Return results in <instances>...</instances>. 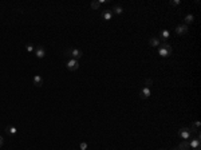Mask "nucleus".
Masks as SVG:
<instances>
[{
  "mask_svg": "<svg viewBox=\"0 0 201 150\" xmlns=\"http://www.w3.org/2000/svg\"><path fill=\"white\" fill-rule=\"evenodd\" d=\"M172 52H173V48L169 43H161L160 46H158V54H160V56H162V58L170 56Z\"/></svg>",
  "mask_w": 201,
  "mask_h": 150,
  "instance_id": "f257e3e1",
  "label": "nucleus"
},
{
  "mask_svg": "<svg viewBox=\"0 0 201 150\" xmlns=\"http://www.w3.org/2000/svg\"><path fill=\"white\" fill-rule=\"evenodd\" d=\"M64 56H70L71 59L78 61L79 58L83 56V52H82V50H79V48H67L66 51H64Z\"/></svg>",
  "mask_w": 201,
  "mask_h": 150,
  "instance_id": "f03ea898",
  "label": "nucleus"
},
{
  "mask_svg": "<svg viewBox=\"0 0 201 150\" xmlns=\"http://www.w3.org/2000/svg\"><path fill=\"white\" fill-rule=\"evenodd\" d=\"M178 137H180L182 141H188V139L192 138V131H190L189 127H181L178 130Z\"/></svg>",
  "mask_w": 201,
  "mask_h": 150,
  "instance_id": "7ed1b4c3",
  "label": "nucleus"
},
{
  "mask_svg": "<svg viewBox=\"0 0 201 150\" xmlns=\"http://www.w3.org/2000/svg\"><path fill=\"white\" fill-rule=\"evenodd\" d=\"M66 67L68 71H76L79 69V62L75 61V59H70V61H67Z\"/></svg>",
  "mask_w": 201,
  "mask_h": 150,
  "instance_id": "20e7f679",
  "label": "nucleus"
},
{
  "mask_svg": "<svg viewBox=\"0 0 201 150\" xmlns=\"http://www.w3.org/2000/svg\"><path fill=\"white\" fill-rule=\"evenodd\" d=\"M189 147H192L193 150H201V138H193L189 141Z\"/></svg>",
  "mask_w": 201,
  "mask_h": 150,
  "instance_id": "39448f33",
  "label": "nucleus"
},
{
  "mask_svg": "<svg viewBox=\"0 0 201 150\" xmlns=\"http://www.w3.org/2000/svg\"><path fill=\"white\" fill-rule=\"evenodd\" d=\"M188 32H189V28H188V26H185V24H180V26L176 27V34H177L178 36L187 35Z\"/></svg>",
  "mask_w": 201,
  "mask_h": 150,
  "instance_id": "423d86ee",
  "label": "nucleus"
},
{
  "mask_svg": "<svg viewBox=\"0 0 201 150\" xmlns=\"http://www.w3.org/2000/svg\"><path fill=\"white\" fill-rule=\"evenodd\" d=\"M34 54H35V56L38 59H43L44 56H46V50L43 48V46H38V47H35Z\"/></svg>",
  "mask_w": 201,
  "mask_h": 150,
  "instance_id": "0eeeda50",
  "label": "nucleus"
},
{
  "mask_svg": "<svg viewBox=\"0 0 201 150\" xmlns=\"http://www.w3.org/2000/svg\"><path fill=\"white\" fill-rule=\"evenodd\" d=\"M150 95H152V91H150L149 87H142V89H141V91H140L141 99H148V98H150Z\"/></svg>",
  "mask_w": 201,
  "mask_h": 150,
  "instance_id": "6e6552de",
  "label": "nucleus"
},
{
  "mask_svg": "<svg viewBox=\"0 0 201 150\" xmlns=\"http://www.w3.org/2000/svg\"><path fill=\"white\" fill-rule=\"evenodd\" d=\"M170 36V32L168 31V30H162V31L160 32V36H158V39H160L161 42H164V43H168V39H169Z\"/></svg>",
  "mask_w": 201,
  "mask_h": 150,
  "instance_id": "1a4fd4ad",
  "label": "nucleus"
},
{
  "mask_svg": "<svg viewBox=\"0 0 201 150\" xmlns=\"http://www.w3.org/2000/svg\"><path fill=\"white\" fill-rule=\"evenodd\" d=\"M102 19L106 22H110L111 19H113V12H111V9H105V11H102Z\"/></svg>",
  "mask_w": 201,
  "mask_h": 150,
  "instance_id": "9d476101",
  "label": "nucleus"
},
{
  "mask_svg": "<svg viewBox=\"0 0 201 150\" xmlns=\"http://www.w3.org/2000/svg\"><path fill=\"white\" fill-rule=\"evenodd\" d=\"M200 127H201V122L200 121H193L192 122V126H190V131H195V133H198L200 131Z\"/></svg>",
  "mask_w": 201,
  "mask_h": 150,
  "instance_id": "9b49d317",
  "label": "nucleus"
},
{
  "mask_svg": "<svg viewBox=\"0 0 201 150\" xmlns=\"http://www.w3.org/2000/svg\"><path fill=\"white\" fill-rule=\"evenodd\" d=\"M149 44L152 47H158L161 44V40L158 39V36H152L150 39H149Z\"/></svg>",
  "mask_w": 201,
  "mask_h": 150,
  "instance_id": "f8f14e48",
  "label": "nucleus"
},
{
  "mask_svg": "<svg viewBox=\"0 0 201 150\" xmlns=\"http://www.w3.org/2000/svg\"><path fill=\"white\" fill-rule=\"evenodd\" d=\"M189 141H182L180 145L177 146V150H189Z\"/></svg>",
  "mask_w": 201,
  "mask_h": 150,
  "instance_id": "ddd939ff",
  "label": "nucleus"
},
{
  "mask_svg": "<svg viewBox=\"0 0 201 150\" xmlns=\"http://www.w3.org/2000/svg\"><path fill=\"white\" fill-rule=\"evenodd\" d=\"M34 84H35L36 87H40L42 84H43V78H42L40 75H35V76H34Z\"/></svg>",
  "mask_w": 201,
  "mask_h": 150,
  "instance_id": "4468645a",
  "label": "nucleus"
},
{
  "mask_svg": "<svg viewBox=\"0 0 201 150\" xmlns=\"http://www.w3.org/2000/svg\"><path fill=\"white\" fill-rule=\"evenodd\" d=\"M16 131H18V129H16L15 126H7L6 127V133L8 134V136H15Z\"/></svg>",
  "mask_w": 201,
  "mask_h": 150,
  "instance_id": "2eb2a0df",
  "label": "nucleus"
},
{
  "mask_svg": "<svg viewBox=\"0 0 201 150\" xmlns=\"http://www.w3.org/2000/svg\"><path fill=\"white\" fill-rule=\"evenodd\" d=\"M111 12H113V14H115V15H122L123 14L122 6H114L113 9H111Z\"/></svg>",
  "mask_w": 201,
  "mask_h": 150,
  "instance_id": "dca6fc26",
  "label": "nucleus"
},
{
  "mask_svg": "<svg viewBox=\"0 0 201 150\" xmlns=\"http://www.w3.org/2000/svg\"><path fill=\"white\" fill-rule=\"evenodd\" d=\"M193 22H195V16H193V15H187V16H185V19H184V24H185V26L192 24Z\"/></svg>",
  "mask_w": 201,
  "mask_h": 150,
  "instance_id": "f3484780",
  "label": "nucleus"
},
{
  "mask_svg": "<svg viewBox=\"0 0 201 150\" xmlns=\"http://www.w3.org/2000/svg\"><path fill=\"white\" fill-rule=\"evenodd\" d=\"M26 48H27V51H28V52H34V51H35V46H34L32 43H28V44H27Z\"/></svg>",
  "mask_w": 201,
  "mask_h": 150,
  "instance_id": "a211bd4d",
  "label": "nucleus"
},
{
  "mask_svg": "<svg viewBox=\"0 0 201 150\" xmlns=\"http://www.w3.org/2000/svg\"><path fill=\"white\" fill-rule=\"evenodd\" d=\"M181 4V0H172V1H169V6L172 7H177Z\"/></svg>",
  "mask_w": 201,
  "mask_h": 150,
  "instance_id": "6ab92c4d",
  "label": "nucleus"
},
{
  "mask_svg": "<svg viewBox=\"0 0 201 150\" xmlns=\"http://www.w3.org/2000/svg\"><path fill=\"white\" fill-rule=\"evenodd\" d=\"M99 6H101V4H99L98 0H94L93 3H91V8H93V9H98Z\"/></svg>",
  "mask_w": 201,
  "mask_h": 150,
  "instance_id": "aec40b11",
  "label": "nucleus"
},
{
  "mask_svg": "<svg viewBox=\"0 0 201 150\" xmlns=\"http://www.w3.org/2000/svg\"><path fill=\"white\" fill-rule=\"evenodd\" d=\"M152 84H153V79L148 78L145 81V87H149V89H150V87H152Z\"/></svg>",
  "mask_w": 201,
  "mask_h": 150,
  "instance_id": "412c9836",
  "label": "nucleus"
},
{
  "mask_svg": "<svg viewBox=\"0 0 201 150\" xmlns=\"http://www.w3.org/2000/svg\"><path fill=\"white\" fill-rule=\"evenodd\" d=\"M79 147H81V150H86L87 149V144H86V142H82V144L79 145Z\"/></svg>",
  "mask_w": 201,
  "mask_h": 150,
  "instance_id": "4be33fe9",
  "label": "nucleus"
},
{
  "mask_svg": "<svg viewBox=\"0 0 201 150\" xmlns=\"http://www.w3.org/2000/svg\"><path fill=\"white\" fill-rule=\"evenodd\" d=\"M3 144H4V139H3V137H0V147L3 146Z\"/></svg>",
  "mask_w": 201,
  "mask_h": 150,
  "instance_id": "5701e85b",
  "label": "nucleus"
},
{
  "mask_svg": "<svg viewBox=\"0 0 201 150\" xmlns=\"http://www.w3.org/2000/svg\"><path fill=\"white\" fill-rule=\"evenodd\" d=\"M172 150H177V147H176V149H172Z\"/></svg>",
  "mask_w": 201,
  "mask_h": 150,
  "instance_id": "b1692460",
  "label": "nucleus"
},
{
  "mask_svg": "<svg viewBox=\"0 0 201 150\" xmlns=\"http://www.w3.org/2000/svg\"><path fill=\"white\" fill-rule=\"evenodd\" d=\"M160 150H166V149H160Z\"/></svg>",
  "mask_w": 201,
  "mask_h": 150,
  "instance_id": "393cba45",
  "label": "nucleus"
}]
</instances>
